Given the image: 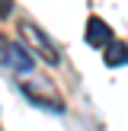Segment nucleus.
Instances as JSON below:
<instances>
[{
    "label": "nucleus",
    "instance_id": "nucleus-1",
    "mask_svg": "<svg viewBox=\"0 0 128 131\" xmlns=\"http://www.w3.org/2000/svg\"><path fill=\"white\" fill-rule=\"evenodd\" d=\"M23 32H26V35H29V42L35 45L38 51H42V58H45V61H48V64H58V61H61V58H58V48H55V45L48 42V38H45V32H38L35 26H29V23L23 26Z\"/></svg>",
    "mask_w": 128,
    "mask_h": 131
},
{
    "label": "nucleus",
    "instance_id": "nucleus-2",
    "mask_svg": "<svg viewBox=\"0 0 128 131\" xmlns=\"http://www.w3.org/2000/svg\"><path fill=\"white\" fill-rule=\"evenodd\" d=\"M87 42L93 45V48H106L109 42H112V29H109L106 23H102V19H90L87 23Z\"/></svg>",
    "mask_w": 128,
    "mask_h": 131
},
{
    "label": "nucleus",
    "instance_id": "nucleus-3",
    "mask_svg": "<svg viewBox=\"0 0 128 131\" xmlns=\"http://www.w3.org/2000/svg\"><path fill=\"white\" fill-rule=\"evenodd\" d=\"M6 64H10V67H16V70H32L35 67V61H32V54L26 48H19V45H10L6 42Z\"/></svg>",
    "mask_w": 128,
    "mask_h": 131
},
{
    "label": "nucleus",
    "instance_id": "nucleus-4",
    "mask_svg": "<svg viewBox=\"0 0 128 131\" xmlns=\"http://www.w3.org/2000/svg\"><path fill=\"white\" fill-rule=\"evenodd\" d=\"M106 64L115 67V64H128V45L125 42H109L106 45Z\"/></svg>",
    "mask_w": 128,
    "mask_h": 131
},
{
    "label": "nucleus",
    "instance_id": "nucleus-5",
    "mask_svg": "<svg viewBox=\"0 0 128 131\" xmlns=\"http://www.w3.org/2000/svg\"><path fill=\"white\" fill-rule=\"evenodd\" d=\"M13 13V0H0V16H10Z\"/></svg>",
    "mask_w": 128,
    "mask_h": 131
}]
</instances>
